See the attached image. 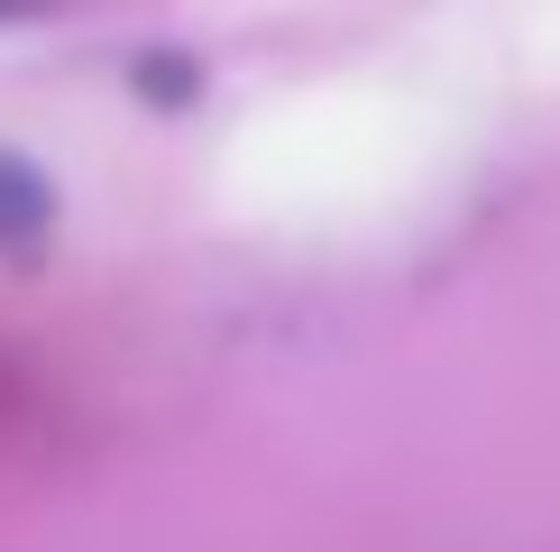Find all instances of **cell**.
I'll list each match as a JSON object with an SVG mask.
<instances>
[{
  "label": "cell",
  "mask_w": 560,
  "mask_h": 552,
  "mask_svg": "<svg viewBox=\"0 0 560 552\" xmlns=\"http://www.w3.org/2000/svg\"><path fill=\"white\" fill-rule=\"evenodd\" d=\"M46 212H56V184H46L28 157H10V148H0V249H10V240H28Z\"/></svg>",
  "instance_id": "6da1fadb"
},
{
  "label": "cell",
  "mask_w": 560,
  "mask_h": 552,
  "mask_svg": "<svg viewBox=\"0 0 560 552\" xmlns=\"http://www.w3.org/2000/svg\"><path fill=\"white\" fill-rule=\"evenodd\" d=\"M28 10H37V0H0V19H28Z\"/></svg>",
  "instance_id": "7a4b0ae2"
}]
</instances>
